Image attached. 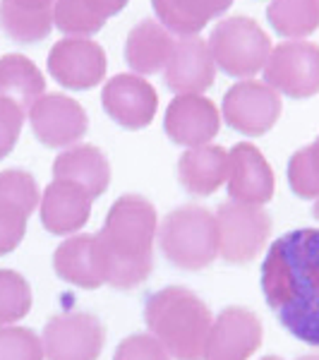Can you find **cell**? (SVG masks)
Returning <instances> with one entry per match:
<instances>
[{
    "mask_svg": "<svg viewBox=\"0 0 319 360\" xmlns=\"http://www.w3.org/2000/svg\"><path fill=\"white\" fill-rule=\"evenodd\" d=\"M27 118L34 137L48 149L74 147L89 130L84 106L67 94H44L27 111Z\"/></svg>",
    "mask_w": 319,
    "mask_h": 360,
    "instance_id": "obj_11",
    "label": "cell"
},
{
    "mask_svg": "<svg viewBox=\"0 0 319 360\" xmlns=\"http://www.w3.org/2000/svg\"><path fill=\"white\" fill-rule=\"evenodd\" d=\"M312 217L319 221V200H315V207H312Z\"/></svg>",
    "mask_w": 319,
    "mask_h": 360,
    "instance_id": "obj_36",
    "label": "cell"
},
{
    "mask_svg": "<svg viewBox=\"0 0 319 360\" xmlns=\"http://www.w3.org/2000/svg\"><path fill=\"white\" fill-rule=\"evenodd\" d=\"M101 106L123 130H144L159 111V94L147 77L135 72L113 75L101 89Z\"/></svg>",
    "mask_w": 319,
    "mask_h": 360,
    "instance_id": "obj_12",
    "label": "cell"
},
{
    "mask_svg": "<svg viewBox=\"0 0 319 360\" xmlns=\"http://www.w3.org/2000/svg\"><path fill=\"white\" fill-rule=\"evenodd\" d=\"M281 96L266 82L240 79L226 91L221 120L245 137H262L281 118Z\"/></svg>",
    "mask_w": 319,
    "mask_h": 360,
    "instance_id": "obj_8",
    "label": "cell"
},
{
    "mask_svg": "<svg viewBox=\"0 0 319 360\" xmlns=\"http://www.w3.org/2000/svg\"><path fill=\"white\" fill-rule=\"evenodd\" d=\"M166 137L185 149L211 144L221 130V111L204 94H181L166 108Z\"/></svg>",
    "mask_w": 319,
    "mask_h": 360,
    "instance_id": "obj_15",
    "label": "cell"
},
{
    "mask_svg": "<svg viewBox=\"0 0 319 360\" xmlns=\"http://www.w3.org/2000/svg\"><path fill=\"white\" fill-rule=\"evenodd\" d=\"M53 269L63 281L84 291H96L103 286L101 266L96 259L94 236L77 233L63 240L53 252Z\"/></svg>",
    "mask_w": 319,
    "mask_h": 360,
    "instance_id": "obj_22",
    "label": "cell"
},
{
    "mask_svg": "<svg viewBox=\"0 0 319 360\" xmlns=\"http://www.w3.org/2000/svg\"><path fill=\"white\" fill-rule=\"evenodd\" d=\"M219 257L228 264H250L271 236V217L264 207L226 202L216 209Z\"/></svg>",
    "mask_w": 319,
    "mask_h": 360,
    "instance_id": "obj_6",
    "label": "cell"
},
{
    "mask_svg": "<svg viewBox=\"0 0 319 360\" xmlns=\"http://www.w3.org/2000/svg\"><path fill=\"white\" fill-rule=\"evenodd\" d=\"M207 44L214 63H216V70H221L228 77H235L237 82L254 79V75L262 72L271 49H274L269 34L247 15L219 20L209 34Z\"/></svg>",
    "mask_w": 319,
    "mask_h": 360,
    "instance_id": "obj_5",
    "label": "cell"
},
{
    "mask_svg": "<svg viewBox=\"0 0 319 360\" xmlns=\"http://www.w3.org/2000/svg\"><path fill=\"white\" fill-rule=\"evenodd\" d=\"M48 72L63 89L86 91L106 79L108 58L101 44L84 37H65L48 53Z\"/></svg>",
    "mask_w": 319,
    "mask_h": 360,
    "instance_id": "obj_9",
    "label": "cell"
},
{
    "mask_svg": "<svg viewBox=\"0 0 319 360\" xmlns=\"http://www.w3.org/2000/svg\"><path fill=\"white\" fill-rule=\"evenodd\" d=\"M27 113L10 98H0V161L15 149Z\"/></svg>",
    "mask_w": 319,
    "mask_h": 360,
    "instance_id": "obj_32",
    "label": "cell"
},
{
    "mask_svg": "<svg viewBox=\"0 0 319 360\" xmlns=\"http://www.w3.org/2000/svg\"><path fill=\"white\" fill-rule=\"evenodd\" d=\"M91 3L96 5L98 8V13H101L106 20H111V17H115V15H120L123 10L127 8V3L130 0H91Z\"/></svg>",
    "mask_w": 319,
    "mask_h": 360,
    "instance_id": "obj_34",
    "label": "cell"
},
{
    "mask_svg": "<svg viewBox=\"0 0 319 360\" xmlns=\"http://www.w3.org/2000/svg\"><path fill=\"white\" fill-rule=\"evenodd\" d=\"M91 197L79 190L77 185L65 180H53L44 190L39 202L41 224L53 236H72L84 229L91 217Z\"/></svg>",
    "mask_w": 319,
    "mask_h": 360,
    "instance_id": "obj_18",
    "label": "cell"
},
{
    "mask_svg": "<svg viewBox=\"0 0 319 360\" xmlns=\"http://www.w3.org/2000/svg\"><path fill=\"white\" fill-rule=\"evenodd\" d=\"M259 283L281 327L319 348V229L288 231L271 243Z\"/></svg>",
    "mask_w": 319,
    "mask_h": 360,
    "instance_id": "obj_1",
    "label": "cell"
},
{
    "mask_svg": "<svg viewBox=\"0 0 319 360\" xmlns=\"http://www.w3.org/2000/svg\"><path fill=\"white\" fill-rule=\"evenodd\" d=\"M152 10H154V20L159 22L161 27L168 29L176 39H183V37H195L200 34L202 29L207 25L195 17H190L176 0H152Z\"/></svg>",
    "mask_w": 319,
    "mask_h": 360,
    "instance_id": "obj_30",
    "label": "cell"
},
{
    "mask_svg": "<svg viewBox=\"0 0 319 360\" xmlns=\"http://www.w3.org/2000/svg\"><path fill=\"white\" fill-rule=\"evenodd\" d=\"M259 360H283V358H278V356H264V358H259Z\"/></svg>",
    "mask_w": 319,
    "mask_h": 360,
    "instance_id": "obj_38",
    "label": "cell"
},
{
    "mask_svg": "<svg viewBox=\"0 0 319 360\" xmlns=\"http://www.w3.org/2000/svg\"><path fill=\"white\" fill-rule=\"evenodd\" d=\"M0 29L17 44H39L53 29V10H25L0 0Z\"/></svg>",
    "mask_w": 319,
    "mask_h": 360,
    "instance_id": "obj_25",
    "label": "cell"
},
{
    "mask_svg": "<svg viewBox=\"0 0 319 360\" xmlns=\"http://www.w3.org/2000/svg\"><path fill=\"white\" fill-rule=\"evenodd\" d=\"M32 310V286L20 271L0 269V327L25 319Z\"/></svg>",
    "mask_w": 319,
    "mask_h": 360,
    "instance_id": "obj_27",
    "label": "cell"
},
{
    "mask_svg": "<svg viewBox=\"0 0 319 360\" xmlns=\"http://www.w3.org/2000/svg\"><path fill=\"white\" fill-rule=\"evenodd\" d=\"M113 360H173L152 334H132L118 344Z\"/></svg>",
    "mask_w": 319,
    "mask_h": 360,
    "instance_id": "obj_31",
    "label": "cell"
},
{
    "mask_svg": "<svg viewBox=\"0 0 319 360\" xmlns=\"http://www.w3.org/2000/svg\"><path fill=\"white\" fill-rule=\"evenodd\" d=\"M266 20L278 37L303 41L319 29V0H271Z\"/></svg>",
    "mask_w": 319,
    "mask_h": 360,
    "instance_id": "obj_24",
    "label": "cell"
},
{
    "mask_svg": "<svg viewBox=\"0 0 319 360\" xmlns=\"http://www.w3.org/2000/svg\"><path fill=\"white\" fill-rule=\"evenodd\" d=\"M106 341L101 319L89 312H63L46 322L44 353L46 360H98Z\"/></svg>",
    "mask_w": 319,
    "mask_h": 360,
    "instance_id": "obj_10",
    "label": "cell"
},
{
    "mask_svg": "<svg viewBox=\"0 0 319 360\" xmlns=\"http://www.w3.org/2000/svg\"><path fill=\"white\" fill-rule=\"evenodd\" d=\"M176 3L181 5L190 17H195V20L207 25L209 20H216V17L228 13L233 0H176Z\"/></svg>",
    "mask_w": 319,
    "mask_h": 360,
    "instance_id": "obj_33",
    "label": "cell"
},
{
    "mask_svg": "<svg viewBox=\"0 0 319 360\" xmlns=\"http://www.w3.org/2000/svg\"><path fill=\"white\" fill-rule=\"evenodd\" d=\"M276 178L266 156L252 142H237L228 149V190L230 202L264 207L274 197Z\"/></svg>",
    "mask_w": 319,
    "mask_h": 360,
    "instance_id": "obj_16",
    "label": "cell"
},
{
    "mask_svg": "<svg viewBox=\"0 0 319 360\" xmlns=\"http://www.w3.org/2000/svg\"><path fill=\"white\" fill-rule=\"evenodd\" d=\"M106 17L98 13L91 0H56L53 3V27L65 37L91 39L106 25Z\"/></svg>",
    "mask_w": 319,
    "mask_h": 360,
    "instance_id": "obj_26",
    "label": "cell"
},
{
    "mask_svg": "<svg viewBox=\"0 0 319 360\" xmlns=\"http://www.w3.org/2000/svg\"><path fill=\"white\" fill-rule=\"evenodd\" d=\"M159 217L147 197L123 195L113 202L101 231L94 233L96 259L103 283L130 291L154 269V243Z\"/></svg>",
    "mask_w": 319,
    "mask_h": 360,
    "instance_id": "obj_2",
    "label": "cell"
},
{
    "mask_svg": "<svg viewBox=\"0 0 319 360\" xmlns=\"http://www.w3.org/2000/svg\"><path fill=\"white\" fill-rule=\"evenodd\" d=\"M156 243H159L164 257L178 269H207L219 257L216 214L200 205L173 209L159 224Z\"/></svg>",
    "mask_w": 319,
    "mask_h": 360,
    "instance_id": "obj_4",
    "label": "cell"
},
{
    "mask_svg": "<svg viewBox=\"0 0 319 360\" xmlns=\"http://www.w3.org/2000/svg\"><path fill=\"white\" fill-rule=\"evenodd\" d=\"M288 185L300 200H319V142L298 149L288 161Z\"/></svg>",
    "mask_w": 319,
    "mask_h": 360,
    "instance_id": "obj_28",
    "label": "cell"
},
{
    "mask_svg": "<svg viewBox=\"0 0 319 360\" xmlns=\"http://www.w3.org/2000/svg\"><path fill=\"white\" fill-rule=\"evenodd\" d=\"M10 3L20 5L25 10H53L56 0H10Z\"/></svg>",
    "mask_w": 319,
    "mask_h": 360,
    "instance_id": "obj_35",
    "label": "cell"
},
{
    "mask_svg": "<svg viewBox=\"0 0 319 360\" xmlns=\"http://www.w3.org/2000/svg\"><path fill=\"white\" fill-rule=\"evenodd\" d=\"M298 360H319V353H312V356H303V358H298Z\"/></svg>",
    "mask_w": 319,
    "mask_h": 360,
    "instance_id": "obj_37",
    "label": "cell"
},
{
    "mask_svg": "<svg viewBox=\"0 0 319 360\" xmlns=\"http://www.w3.org/2000/svg\"><path fill=\"white\" fill-rule=\"evenodd\" d=\"M317 142H319V137H317Z\"/></svg>",
    "mask_w": 319,
    "mask_h": 360,
    "instance_id": "obj_39",
    "label": "cell"
},
{
    "mask_svg": "<svg viewBox=\"0 0 319 360\" xmlns=\"http://www.w3.org/2000/svg\"><path fill=\"white\" fill-rule=\"evenodd\" d=\"M41 202L37 178L22 168L0 171V257L20 245L27 219Z\"/></svg>",
    "mask_w": 319,
    "mask_h": 360,
    "instance_id": "obj_14",
    "label": "cell"
},
{
    "mask_svg": "<svg viewBox=\"0 0 319 360\" xmlns=\"http://www.w3.org/2000/svg\"><path fill=\"white\" fill-rule=\"evenodd\" d=\"M228 178V152L219 144L185 149L178 159V180L185 193L209 197L221 190Z\"/></svg>",
    "mask_w": 319,
    "mask_h": 360,
    "instance_id": "obj_21",
    "label": "cell"
},
{
    "mask_svg": "<svg viewBox=\"0 0 319 360\" xmlns=\"http://www.w3.org/2000/svg\"><path fill=\"white\" fill-rule=\"evenodd\" d=\"M262 322L240 305L223 307L211 322L202 360H250L262 346Z\"/></svg>",
    "mask_w": 319,
    "mask_h": 360,
    "instance_id": "obj_13",
    "label": "cell"
},
{
    "mask_svg": "<svg viewBox=\"0 0 319 360\" xmlns=\"http://www.w3.org/2000/svg\"><path fill=\"white\" fill-rule=\"evenodd\" d=\"M149 334L173 360H202L211 329V310L185 286H166L152 293L144 305Z\"/></svg>",
    "mask_w": 319,
    "mask_h": 360,
    "instance_id": "obj_3",
    "label": "cell"
},
{
    "mask_svg": "<svg viewBox=\"0 0 319 360\" xmlns=\"http://www.w3.org/2000/svg\"><path fill=\"white\" fill-rule=\"evenodd\" d=\"M216 79V63L207 39L200 34L176 39V49L164 70V82L176 96L204 94Z\"/></svg>",
    "mask_w": 319,
    "mask_h": 360,
    "instance_id": "obj_17",
    "label": "cell"
},
{
    "mask_svg": "<svg viewBox=\"0 0 319 360\" xmlns=\"http://www.w3.org/2000/svg\"><path fill=\"white\" fill-rule=\"evenodd\" d=\"M176 49V37L164 29L154 17L137 22L125 39V63L130 72L139 77H152L164 72L171 53Z\"/></svg>",
    "mask_w": 319,
    "mask_h": 360,
    "instance_id": "obj_20",
    "label": "cell"
},
{
    "mask_svg": "<svg viewBox=\"0 0 319 360\" xmlns=\"http://www.w3.org/2000/svg\"><path fill=\"white\" fill-rule=\"evenodd\" d=\"M262 75L278 96L310 98L319 94V46L307 39L281 41L271 49Z\"/></svg>",
    "mask_w": 319,
    "mask_h": 360,
    "instance_id": "obj_7",
    "label": "cell"
},
{
    "mask_svg": "<svg viewBox=\"0 0 319 360\" xmlns=\"http://www.w3.org/2000/svg\"><path fill=\"white\" fill-rule=\"evenodd\" d=\"M44 94L46 77L37 63L22 53L0 58V98H10L27 113Z\"/></svg>",
    "mask_w": 319,
    "mask_h": 360,
    "instance_id": "obj_23",
    "label": "cell"
},
{
    "mask_svg": "<svg viewBox=\"0 0 319 360\" xmlns=\"http://www.w3.org/2000/svg\"><path fill=\"white\" fill-rule=\"evenodd\" d=\"M53 180L77 185L91 200H96L111 185V164L94 144H74L56 156Z\"/></svg>",
    "mask_w": 319,
    "mask_h": 360,
    "instance_id": "obj_19",
    "label": "cell"
},
{
    "mask_svg": "<svg viewBox=\"0 0 319 360\" xmlns=\"http://www.w3.org/2000/svg\"><path fill=\"white\" fill-rule=\"evenodd\" d=\"M0 360H46L41 336L27 327H0Z\"/></svg>",
    "mask_w": 319,
    "mask_h": 360,
    "instance_id": "obj_29",
    "label": "cell"
}]
</instances>
